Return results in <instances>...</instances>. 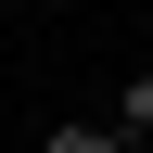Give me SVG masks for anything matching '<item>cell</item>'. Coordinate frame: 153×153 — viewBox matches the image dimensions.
<instances>
[{
	"instance_id": "1",
	"label": "cell",
	"mask_w": 153,
	"mask_h": 153,
	"mask_svg": "<svg viewBox=\"0 0 153 153\" xmlns=\"http://www.w3.org/2000/svg\"><path fill=\"white\" fill-rule=\"evenodd\" d=\"M115 128H128V140H153V64L128 76V89H115Z\"/></svg>"
},
{
	"instance_id": "2",
	"label": "cell",
	"mask_w": 153,
	"mask_h": 153,
	"mask_svg": "<svg viewBox=\"0 0 153 153\" xmlns=\"http://www.w3.org/2000/svg\"><path fill=\"white\" fill-rule=\"evenodd\" d=\"M38 153H115V128H51Z\"/></svg>"
}]
</instances>
